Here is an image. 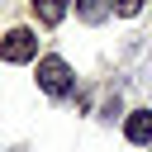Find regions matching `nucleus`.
Instances as JSON below:
<instances>
[{
  "mask_svg": "<svg viewBox=\"0 0 152 152\" xmlns=\"http://www.w3.org/2000/svg\"><path fill=\"white\" fill-rule=\"evenodd\" d=\"M38 90L43 95H66L71 90V66L62 57H43L38 62Z\"/></svg>",
  "mask_w": 152,
  "mask_h": 152,
  "instance_id": "nucleus-1",
  "label": "nucleus"
},
{
  "mask_svg": "<svg viewBox=\"0 0 152 152\" xmlns=\"http://www.w3.org/2000/svg\"><path fill=\"white\" fill-rule=\"evenodd\" d=\"M0 57H5V62H33V57H38L33 28H10V33L0 38Z\"/></svg>",
  "mask_w": 152,
  "mask_h": 152,
  "instance_id": "nucleus-2",
  "label": "nucleus"
},
{
  "mask_svg": "<svg viewBox=\"0 0 152 152\" xmlns=\"http://www.w3.org/2000/svg\"><path fill=\"white\" fill-rule=\"evenodd\" d=\"M124 138L128 142H152V109H133L124 119Z\"/></svg>",
  "mask_w": 152,
  "mask_h": 152,
  "instance_id": "nucleus-3",
  "label": "nucleus"
},
{
  "mask_svg": "<svg viewBox=\"0 0 152 152\" xmlns=\"http://www.w3.org/2000/svg\"><path fill=\"white\" fill-rule=\"evenodd\" d=\"M28 5H33V14H38V19L48 24V28L66 19V0H28Z\"/></svg>",
  "mask_w": 152,
  "mask_h": 152,
  "instance_id": "nucleus-4",
  "label": "nucleus"
},
{
  "mask_svg": "<svg viewBox=\"0 0 152 152\" xmlns=\"http://www.w3.org/2000/svg\"><path fill=\"white\" fill-rule=\"evenodd\" d=\"M76 14H81L86 24H100V19L109 14V0H76Z\"/></svg>",
  "mask_w": 152,
  "mask_h": 152,
  "instance_id": "nucleus-5",
  "label": "nucleus"
},
{
  "mask_svg": "<svg viewBox=\"0 0 152 152\" xmlns=\"http://www.w3.org/2000/svg\"><path fill=\"white\" fill-rule=\"evenodd\" d=\"M109 10H114V14H124V19H133V14L142 10V0H109Z\"/></svg>",
  "mask_w": 152,
  "mask_h": 152,
  "instance_id": "nucleus-6",
  "label": "nucleus"
}]
</instances>
